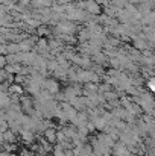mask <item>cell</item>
<instances>
[{
  "mask_svg": "<svg viewBox=\"0 0 155 156\" xmlns=\"http://www.w3.org/2000/svg\"><path fill=\"white\" fill-rule=\"evenodd\" d=\"M41 90H46L49 94L55 96V94L59 93V82L56 79H44V83H43Z\"/></svg>",
  "mask_w": 155,
  "mask_h": 156,
  "instance_id": "6da1fadb",
  "label": "cell"
},
{
  "mask_svg": "<svg viewBox=\"0 0 155 156\" xmlns=\"http://www.w3.org/2000/svg\"><path fill=\"white\" fill-rule=\"evenodd\" d=\"M84 3H85V5H84V9H85L90 15L99 14V12H101V8H99V5H98L94 0H85Z\"/></svg>",
  "mask_w": 155,
  "mask_h": 156,
  "instance_id": "7a4b0ae2",
  "label": "cell"
},
{
  "mask_svg": "<svg viewBox=\"0 0 155 156\" xmlns=\"http://www.w3.org/2000/svg\"><path fill=\"white\" fill-rule=\"evenodd\" d=\"M18 135H20L21 141L26 143V144H31V143H34V140H35V133H34L32 130H24V129H21Z\"/></svg>",
  "mask_w": 155,
  "mask_h": 156,
  "instance_id": "3957f363",
  "label": "cell"
},
{
  "mask_svg": "<svg viewBox=\"0 0 155 156\" xmlns=\"http://www.w3.org/2000/svg\"><path fill=\"white\" fill-rule=\"evenodd\" d=\"M44 135V141H47L49 144H55L56 143V129L55 127H49L43 132Z\"/></svg>",
  "mask_w": 155,
  "mask_h": 156,
  "instance_id": "277c9868",
  "label": "cell"
},
{
  "mask_svg": "<svg viewBox=\"0 0 155 156\" xmlns=\"http://www.w3.org/2000/svg\"><path fill=\"white\" fill-rule=\"evenodd\" d=\"M2 136H3V143H6V144H15L17 143V133H14L9 129L6 132H3Z\"/></svg>",
  "mask_w": 155,
  "mask_h": 156,
  "instance_id": "5b68a950",
  "label": "cell"
},
{
  "mask_svg": "<svg viewBox=\"0 0 155 156\" xmlns=\"http://www.w3.org/2000/svg\"><path fill=\"white\" fill-rule=\"evenodd\" d=\"M20 71H21L20 64H9L5 67V73H8V74H18Z\"/></svg>",
  "mask_w": 155,
  "mask_h": 156,
  "instance_id": "8992f818",
  "label": "cell"
},
{
  "mask_svg": "<svg viewBox=\"0 0 155 156\" xmlns=\"http://www.w3.org/2000/svg\"><path fill=\"white\" fill-rule=\"evenodd\" d=\"M145 40H146L145 37H143V38L134 37V46H135V50H145V49L148 47V44H146Z\"/></svg>",
  "mask_w": 155,
  "mask_h": 156,
  "instance_id": "52a82bcc",
  "label": "cell"
},
{
  "mask_svg": "<svg viewBox=\"0 0 155 156\" xmlns=\"http://www.w3.org/2000/svg\"><path fill=\"white\" fill-rule=\"evenodd\" d=\"M91 123H93V126H94L96 130H103V127L106 126V121L103 120L102 117H96L94 120H91Z\"/></svg>",
  "mask_w": 155,
  "mask_h": 156,
  "instance_id": "ba28073f",
  "label": "cell"
},
{
  "mask_svg": "<svg viewBox=\"0 0 155 156\" xmlns=\"http://www.w3.org/2000/svg\"><path fill=\"white\" fill-rule=\"evenodd\" d=\"M9 93H11V94H17V96H23L24 90H23V87H21V85L14 83V85H11V87H9Z\"/></svg>",
  "mask_w": 155,
  "mask_h": 156,
  "instance_id": "9c48e42d",
  "label": "cell"
},
{
  "mask_svg": "<svg viewBox=\"0 0 155 156\" xmlns=\"http://www.w3.org/2000/svg\"><path fill=\"white\" fill-rule=\"evenodd\" d=\"M111 3H113V8H116L119 11V9H123L128 5V0H111Z\"/></svg>",
  "mask_w": 155,
  "mask_h": 156,
  "instance_id": "30bf717a",
  "label": "cell"
},
{
  "mask_svg": "<svg viewBox=\"0 0 155 156\" xmlns=\"http://www.w3.org/2000/svg\"><path fill=\"white\" fill-rule=\"evenodd\" d=\"M38 34H40V35H49V34H50V29L46 27V26H40V27H38Z\"/></svg>",
  "mask_w": 155,
  "mask_h": 156,
  "instance_id": "8fae6325",
  "label": "cell"
},
{
  "mask_svg": "<svg viewBox=\"0 0 155 156\" xmlns=\"http://www.w3.org/2000/svg\"><path fill=\"white\" fill-rule=\"evenodd\" d=\"M6 64H8V62H6V58H5L3 55H0V68H5Z\"/></svg>",
  "mask_w": 155,
  "mask_h": 156,
  "instance_id": "7c38bea8",
  "label": "cell"
},
{
  "mask_svg": "<svg viewBox=\"0 0 155 156\" xmlns=\"http://www.w3.org/2000/svg\"><path fill=\"white\" fill-rule=\"evenodd\" d=\"M148 87H149V91H151V93H152V91L155 90V88H154V79H152V77L149 79V82H148Z\"/></svg>",
  "mask_w": 155,
  "mask_h": 156,
  "instance_id": "4fadbf2b",
  "label": "cell"
},
{
  "mask_svg": "<svg viewBox=\"0 0 155 156\" xmlns=\"http://www.w3.org/2000/svg\"><path fill=\"white\" fill-rule=\"evenodd\" d=\"M0 156H17V155H15V153H9V152L2 150V152H0Z\"/></svg>",
  "mask_w": 155,
  "mask_h": 156,
  "instance_id": "5bb4252c",
  "label": "cell"
},
{
  "mask_svg": "<svg viewBox=\"0 0 155 156\" xmlns=\"http://www.w3.org/2000/svg\"><path fill=\"white\" fill-rule=\"evenodd\" d=\"M98 5H108L109 3V0H94Z\"/></svg>",
  "mask_w": 155,
  "mask_h": 156,
  "instance_id": "9a60e30c",
  "label": "cell"
}]
</instances>
